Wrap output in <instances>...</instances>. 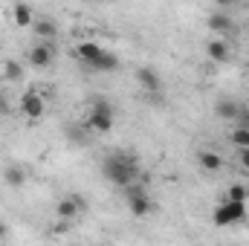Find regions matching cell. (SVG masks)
Wrapping results in <instances>:
<instances>
[{"mask_svg": "<svg viewBox=\"0 0 249 246\" xmlns=\"http://www.w3.org/2000/svg\"><path fill=\"white\" fill-rule=\"evenodd\" d=\"M102 174H105L107 183L122 188V185H127L130 180H136L142 174L139 157L133 151H110V154L102 157Z\"/></svg>", "mask_w": 249, "mask_h": 246, "instance_id": "cell-1", "label": "cell"}, {"mask_svg": "<svg viewBox=\"0 0 249 246\" xmlns=\"http://www.w3.org/2000/svg\"><path fill=\"white\" fill-rule=\"evenodd\" d=\"M84 127L93 133H110L113 130V105L107 99H93L90 113L84 119Z\"/></svg>", "mask_w": 249, "mask_h": 246, "instance_id": "cell-2", "label": "cell"}, {"mask_svg": "<svg viewBox=\"0 0 249 246\" xmlns=\"http://www.w3.org/2000/svg\"><path fill=\"white\" fill-rule=\"evenodd\" d=\"M212 220H214L217 226H232V223L247 220V200H229V197H226V200L214 209Z\"/></svg>", "mask_w": 249, "mask_h": 246, "instance_id": "cell-3", "label": "cell"}, {"mask_svg": "<svg viewBox=\"0 0 249 246\" xmlns=\"http://www.w3.org/2000/svg\"><path fill=\"white\" fill-rule=\"evenodd\" d=\"M55 58H58V47L53 41H41V44L29 47V53H26V61L35 70H50L55 64Z\"/></svg>", "mask_w": 249, "mask_h": 246, "instance_id": "cell-4", "label": "cell"}, {"mask_svg": "<svg viewBox=\"0 0 249 246\" xmlns=\"http://www.w3.org/2000/svg\"><path fill=\"white\" fill-rule=\"evenodd\" d=\"M18 107H20V113H23L29 122H38V119L44 116V110H47V102H44V96H41L38 90H26V93L20 96Z\"/></svg>", "mask_w": 249, "mask_h": 246, "instance_id": "cell-5", "label": "cell"}, {"mask_svg": "<svg viewBox=\"0 0 249 246\" xmlns=\"http://www.w3.org/2000/svg\"><path fill=\"white\" fill-rule=\"evenodd\" d=\"M81 211H84V197L81 194H67V197H61L55 203V217L61 223H72Z\"/></svg>", "mask_w": 249, "mask_h": 246, "instance_id": "cell-6", "label": "cell"}, {"mask_svg": "<svg viewBox=\"0 0 249 246\" xmlns=\"http://www.w3.org/2000/svg\"><path fill=\"white\" fill-rule=\"evenodd\" d=\"M133 78H136V84H139L145 93H157V90H162V75H160L154 67H136Z\"/></svg>", "mask_w": 249, "mask_h": 246, "instance_id": "cell-7", "label": "cell"}, {"mask_svg": "<svg viewBox=\"0 0 249 246\" xmlns=\"http://www.w3.org/2000/svg\"><path fill=\"white\" fill-rule=\"evenodd\" d=\"M206 26H209L214 35H220V38L235 32V20H232L229 15H223V12H214V15H209V18H206Z\"/></svg>", "mask_w": 249, "mask_h": 246, "instance_id": "cell-8", "label": "cell"}, {"mask_svg": "<svg viewBox=\"0 0 249 246\" xmlns=\"http://www.w3.org/2000/svg\"><path fill=\"white\" fill-rule=\"evenodd\" d=\"M197 165H200L206 174H217V171H223V157H220L217 151L203 148V151H197Z\"/></svg>", "mask_w": 249, "mask_h": 246, "instance_id": "cell-9", "label": "cell"}, {"mask_svg": "<svg viewBox=\"0 0 249 246\" xmlns=\"http://www.w3.org/2000/svg\"><path fill=\"white\" fill-rule=\"evenodd\" d=\"M206 55H209V61H214V64H226L229 61V44L217 35V38H212L209 44H206Z\"/></svg>", "mask_w": 249, "mask_h": 246, "instance_id": "cell-10", "label": "cell"}, {"mask_svg": "<svg viewBox=\"0 0 249 246\" xmlns=\"http://www.w3.org/2000/svg\"><path fill=\"white\" fill-rule=\"evenodd\" d=\"M12 20H15V26H20V29H29V26H32V20H35V12H32V6H29V3H23V0H18V3L12 6Z\"/></svg>", "mask_w": 249, "mask_h": 246, "instance_id": "cell-11", "label": "cell"}, {"mask_svg": "<svg viewBox=\"0 0 249 246\" xmlns=\"http://www.w3.org/2000/svg\"><path fill=\"white\" fill-rule=\"evenodd\" d=\"M32 32L41 41H53V38H58V23L50 20V18H35L32 20Z\"/></svg>", "mask_w": 249, "mask_h": 246, "instance_id": "cell-12", "label": "cell"}, {"mask_svg": "<svg viewBox=\"0 0 249 246\" xmlns=\"http://www.w3.org/2000/svg\"><path fill=\"white\" fill-rule=\"evenodd\" d=\"M238 110H241V102H235V99H217V102H214V116H217V119L235 122Z\"/></svg>", "mask_w": 249, "mask_h": 246, "instance_id": "cell-13", "label": "cell"}, {"mask_svg": "<svg viewBox=\"0 0 249 246\" xmlns=\"http://www.w3.org/2000/svg\"><path fill=\"white\" fill-rule=\"evenodd\" d=\"M87 67H93V70H99V72H116V70H119V55L110 53V50H102V55H99L96 61H90Z\"/></svg>", "mask_w": 249, "mask_h": 246, "instance_id": "cell-14", "label": "cell"}, {"mask_svg": "<svg viewBox=\"0 0 249 246\" xmlns=\"http://www.w3.org/2000/svg\"><path fill=\"white\" fill-rule=\"evenodd\" d=\"M124 203H127V209H130V214H133V217H148V214L154 211V203H151V197H148V194L130 197V200H124Z\"/></svg>", "mask_w": 249, "mask_h": 246, "instance_id": "cell-15", "label": "cell"}, {"mask_svg": "<svg viewBox=\"0 0 249 246\" xmlns=\"http://www.w3.org/2000/svg\"><path fill=\"white\" fill-rule=\"evenodd\" d=\"M23 75H26V70H23L20 61H15V58H6V61H3V78H6L9 84H20Z\"/></svg>", "mask_w": 249, "mask_h": 246, "instance_id": "cell-16", "label": "cell"}, {"mask_svg": "<svg viewBox=\"0 0 249 246\" xmlns=\"http://www.w3.org/2000/svg\"><path fill=\"white\" fill-rule=\"evenodd\" d=\"M102 55V44H96V41H81L78 47H75V58H81L84 64L96 61Z\"/></svg>", "mask_w": 249, "mask_h": 246, "instance_id": "cell-17", "label": "cell"}, {"mask_svg": "<svg viewBox=\"0 0 249 246\" xmlns=\"http://www.w3.org/2000/svg\"><path fill=\"white\" fill-rule=\"evenodd\" d=\"M3 180H6L9 188H20V185L26 183V171L20 165H6L3 168Z\"/></svg>", "mask_w": 249, "mask_h": 246, "instance_id": "cell-18", "label": "cell"}, {"mask_svg": "<svg viewBox=\"0 0 249 246\" xmlns=\"http://www.w3.org/2000/svg\"><path fill=\"white\" fill-rule=\"evenodd\" d=\"M64 136H67L70 145H87V142H90L87 133H84V124H67V127H64Z\"/></svg>", "mask_w": 249, "mask_h": 246, "instance_id": "cell-19", "label": "cell"}, {"mask_svg": "<svg viewBox=\"0 0 249 246\" xmlns=\"http://www.w3.org/2000/svg\"><path fill=\"white\" fill-rule=\"evenodd\" d=\"M229 142H232L235 148H249V127H238V124H235V130L229 133Z\"/></svg>", "mask_w": 249, "mask_h": 246, "instance_id": "cell-20", "label": "cell"}, {"mask_svg": "<svg viewBox=\"0 0 249 246\" xmlns=\"http://www.w3.org/2000/svg\"><path fill=\"white\" fill-rule=\"evenodd\" d=\"M226 197H229V200H249V188L241 185V183H232L229 191H226Z\"/></svg>", "mask_w": 249, "mask_h": 246, "instance_id": "cell-21", "label": "cell"}, {"mask_svg": "<svg viewBox=\"0 0 249 246\" xmlns=\"http://www.w3.org/2000/svg\"><path fill=\"white\" fill-rule=\"evenodd\" d=\"M235 124L238 127H249V105H241V110L235 116Z\"/></svg>", "mask_w": 249, "mask_h": 246, "instance_id": "cell-22", "label": "cell"}, {"mask_svg": "<svg viewBox=\"0 0 249 246\" xmlns=\"http://www.w3.org/2000/svg\"><path fill=\"white\" fill-rule=\"evenodd\" d=\"M238 162L244 171H249V148H238Z\"/></svg>", "mask_w": 249, "mask_h": 246, "instance_id": "cell-23", "label": "cell"}, {"mask_svg": "<svg viewBox=\"0 0 249 246\" xmlns=\"http://www.w3.org/2000/svg\"><path fill=\"white\" fill-rule=\"evenodd\" d=\"M9 110H12V107H9V99H6V96L0 93V116H6Z\"/></svg>", "mask_w": 249, "mask_h": 246, "instance_id": "cell-24", "label": "cell"}, {"mask_svg": "<svg viewBox=\"0 0 249 246\" xmlns=\"http://www.w3.org/2000/svg\"><path fill=\"white\" fill-rule=\"evenodd\" d=\"M235 3H238V0H214V6H217V9H232Z\"/></svg>", "mask_w": 249, "mask_h": 246, "instance_id": "cell-25", "label": "cell"}, {"mask_svg": "<svg viewBox=\"0 0 249 246\" xmlns=\"http://www.w3.org/2000/svg\"><path fill=\"white\" fill-rule=\"evenodd\" d=\"M6 238H9V226L0 220V241H6Z\"/></svg>", "mask_w": 249, "mask_h": 246, "instance_id": "cell-26", "label": "cell"}, {"mask_svg": "<svg viewBox=\"0 0 249 246\" xmlns=\"http://www.w3.org/2000/svg\"><path fill=\"white\" fill-rule=\"evenodd\" d=\"M0 203H3V200H0Z\"/></svg>", "mask_w": 249, "mask_h": 246, "instance_id": "cell-27", "label": "cell"}]
</instances>
